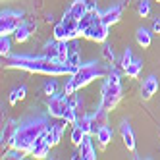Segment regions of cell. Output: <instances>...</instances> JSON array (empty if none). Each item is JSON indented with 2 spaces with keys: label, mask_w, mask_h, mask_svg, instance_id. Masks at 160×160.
I'll use <instances>...</instances> for the list:
<instances>
[{
  "label": "cell",
  "mask_w": 160,
  "mask_h": 160,
  "mask_svg": "<svg viewBox=\"0 0 160 160\" xmlns=\"http://www.w3.org/2000/svg\"><path fill=\"white\" fill-rule=\"evenodd\" d=\"M4 68H12V70H25L31 73H42V75H73L75 70L68 64L54 62L47 56H27V54H14L10 56Z\"/></svg>",
  "instance_id": "cell-1"
},
{
  "label": "cell",
  "mask_w": 160,
  "mask_h": 160,
  "mask_svg": "<svg viewBox=\"0 0 160 160\" xmlns=\"http://www.w3.org/2000/svg\"><path fill=\"white\" fill-rule=\"evenodd\" d=\"M48 128H50V123H48L47 116H31V118L21 122L18 128H14L10 147L19 148L23 152H31L33 145L37 143V139H41L44 135V131Z\"/></svg>",
  "instance_id": "cell-2"
},
{
  "label": "cell",
  "mask_w": 160,
  "mask_h": 160,
  "mask_svg": "<svg viewBox=\"0 0 160 160\" xmlns=\"http://www.w3.org/2000/svg\"><path fill=\"white\" fill-rule=\"evenodd\" d=\"M110 68H112V64H110V66L98 64V62L81 64V68H79L73 75H70V79H68V83H66V87H64V93H66V95H73L75 91L87 87L89 83H93L95 79L106 77L108 72H110Z\"/></svg>",
  "instance_id": "cell-3"
},
{
  "label": "cell",
  "mask_w": 160,
  "mask_h": 160,
  "mask_svg": "<svg viewBox=\"0 0 160 160\" xmlns=\"http://www.w3.org/2000/svg\"><path fill=\"white\" fill-rule=\"evenodd\" d=\"M120 98H122V75L112 64L110 72H108V75L104 79V83H102V95H100L98 108L104 110V112H110L112 108H116Z\"/></svg>",
  "instance_id": "cell-4"
},
{
  "label": "cell",
  "mask_w": 160,
  "mask_h": 160,
  "mask_svg": "<svg viewBox=\"0 0 160 160\" xmlns=\"http://www.w3.org/2000/svg\"><path fill=\"white\" fill-rule=\"evenodd\" d=\"M23 23V12H12V10H4L0 14V35H14L16 29Z\"/></svg>",
  "instance_id": "cell-5"
},
{
  "label": "cell",
  "mask_w": 160,
  "mask_h": 160,
  "mask_svg": "<svg viewBox=\"0 0 160 160\" xmlns=\"http://www.w3.org/2000/svg\"><path fill=\"white\" fill-rule=\"evenodd\" d=\"M70 41H50L47 42V47H44V56L54 62H60V64H66L68 62V56H70Z\"/></svg>",
  "instance_id": "cell-6"
},
{
  "label": "cell",
  "mask_w": 160,
  "mask_h": 160,
  "mask_svg": "<svg viewBox=\"0 0 160 160\" xmlns=\"http://www.w3.org/2000/svg\"><path fill=\"white\" fill-rule=\"evenodd\" d=\"M70 95H66V93H56V95H52V97H48V102H47V112L50 114V116H54V118H62L64 120V114H66V110L70 108V104H72V100L68 98Z\"/></svg>",
  "instance_id": "cell-7"
},
{
  "label": "cell",
  "mask_w": 160,
  "mask_h": 160,
  "mask_svg": "<svg viewBox=\"0 0 160 160\" xmlns=\"http://www.w3.org/2000/svg\"><path fill=\"white\" fill-rule=\"evenodd\" d=\"M83 37L89 39V41H95V42H104L108 39V25L98 18L95 23L83 33Z\"/></svg>",
  "instance_id": "cell-8"
},
{
  "label": "cell",
  "mask_w": 160,
  "mask_h": 160,
  "mask_svg": "<svg viewBox=\"0 0 160 160\" xmlns=\"http://www.w3.org/2000/svg\"><path fill=\"white\" fill-rule=\"evenodd\" d=\"M122 12H123V2L114 4L112 8L104 10V12H100V19H102V21H104V23L110 27V25H114V23H118V21H120Z\"/></svg>",
  "instance_id": "cell-9"
},
{
  "label": "cell",
  "mask_w": 160,
  "mask_h": 160,
  "mask_svg": "<svg viewBox=\"0 0 160 160\" xmlns=\"http://www.w3.org/2000/svg\"><path fill=\"white\" fill-rule=\"evenodd\" d=\"M62 23L66 27V33H68V41H73L77 39L81 33H79V27H77V19L70 14V12H66L64 18H62Z\"/></svg>",
  "instance_id": "cell-10"
},
{
  "label": "cell",
  "mask_w": 160,
  "mask_h": 160,
  "mask_svg": "<svg viewBox=\"0 0 160 160\" xmlns=\"http://www.w3.org/2000/svg\"><path fill=\"white\" fill-rule=\"evenodd\" d=\"M158 77L156 75H148L145 81H143V87H141V97L145 100H148L152 95H156V91H158Z\"/></svg>",
  "instance_id": "cell-11"
},
{
  "label": "cell",
  "mask_w": 160,
  "mask_h": 160,
  "mask_svg": "<svg viewBox=\"0 0 160 160\" xmlns=\"http://www.w3.org/2000/svg\"><path fill=\"white\" fill-rule=\"evenodd\" d=\"M120 131H122V139H123V145L128 147V151L135 152V135H133V131H131L129 122H122Z\"/></svg>",
  "instance_id": "cell-12"
},
{
  "label": "cell",
  "mask_w": 160,
  "mask_h": 160,
  "mask_svg": "<svg viewBox=\"0 0 160 160\" xmlns=\"http://www.w3.org/2000/svg\"><path fill=\"white\" fill-rule=\"evenodd\" d=\"M50 143L44 139V135L41 137V139H37V143L33 145V148H31V154L35 156V158H47L48 156V152H50Z\"/></svg>",
  "instance_id": "cell-13"
},
{
  "label": "cell",
  "mask_w": 160,
  "mask_h": 160,
  "mask_svg": "<svg viewBox=\"0 0 160 160\" xmlns=\"http://www.w3.org/2000/svg\"><path fill=\"white\" fill-rule=\"evenodd\" d=\"M33 29H35V23H33V21H23V23H21V25L16 29V33H14V39H16L18 42H25V41L31 37Z\"/></svg>",
  "instance_id": "cell-14"
},
{
  "label": "cell",
  "mask_w": 160,
  "mask_h": 160,
  "mask_svg": "<svg viewBox=\"0 0 160 160\" xmlns=\"http://www.w3.org/2000/svg\"><path fill=\"white\" fill-rule=\"evenodd\" d=\"M62 133H64V125L62 123H56V125H50V128L44 131V139H47L52 147L58 145L60 139H62Z\"/></svg>",
  "instance_id": "cell-15"
},
{
  "label": "cell",
  "mask_w": 160,
  "mask_h": 160,
  "mask_svg": "<svg viewBox=\"0 0 160 160\" xmlns=\"http://www.w3.org/2000/svg\"><path fill=\"white\" fill-rule=\"evenodd\" d=\"M79 154H81L83 160H95L97 158V151H95L93 143H91V135H85L83 143L79 145Z\"/></svg>",
  "instance_id": "cell-16"
},
{
  "label": "cell",
  "mask_w": 160,
  "mask_h": 160,
  "mask_svg": "<svg viewBox=\"0 0 160 160\" xmlns=\"http://www.w3.org/2000/svg\"><path fill=\"white\" fill-rule=\"evenodd\" d=\"M68 12H70V14L79 21V19H81V18L89 12V2H87V0H73L72 6L68 8Z\"/></svg>",
  "instance_id": "cell-17"
},
{
  "label": "cell",
  "mask_w": 160,
  "mask_h": 160,
  "mask_svg": "<svg viewBox=\"0 0 160 160\" xmlns=\"http://www.w3.org/2000/svg\"><path fill=\"white\" fill-rule=\"evenodd\" d=\"M135 39H137V44L139 47H143V48H148L151 47V42H152V33L148 31V29H137V33H135Z\"/></svg>",
  "instance_id": "cell-18"
},
{
  "label": "cell",
  "mask_w": 160,
  "mask_h": 160,
  "mask_svg": "<svg viewBox=\"0 0 160 160\" xmlns=\"http://www.w3.org/2000/svg\"><path fill=\"white\" fill-rule=\"evenodd\" d=\"M97 139H98L100 147H106L112 141V128H110V125H106V123L100 125V128L97 129Z\"/></svg>",
  "instance_id": "cell-19"
},
{
  "label": "cell",
  "mask_w": 160,
  "mask_h": 160,
  "mask_svg": "<svg viewBox=\"0 0 160 160\" xmlns=\"http://www.w3.org/2000/svg\"><path fill=\"white\" fill-rule=\"evenodd\" d=\"M77 123L81 125V129H83L87 135H97V129H98V128H97V123H95V120H93V116H91V114L83 116Z\"/></svg>",
  "instance_id": "cell-20"
},
{
  "label": "cell",
  "mask_w": 160,
  "mask_h": 160,
  "mask_svg": "<svg viewBox=\"0 0 160 160\" xmlns=\"http://www.w3.org/2000/svg\"><path fill=\"white\" fill-rule=\"evenodd\" d=\"M25 95H27V87H25V85H19V87H16V89H12V91H10L8 102L14 106V104H18L19 100H23V98H25Z\"/></svg>",
  "instance_id": "cell-21"
},
{
  "label": "cell",
  "mask_w": 160,
  "mask_h": 160,
  "mask_svg": "<svg viewBox=\"0 0 160 160\" xmlns=\"http://www.w3.org/2000/svg\"><path fill=\"white\" fill-rule=\"evenodd\" d=\"M141 70H143V60H139V58H133V62L128 66V70H125V73H128V77L135 79V77H139Z\"/></svg>",
  "instance_id": "cell-22"
},
{
  "label": "cell",
  "mask_w": 160,
  "mask_h": 160,
  "mask_svg": "<svg viewBox=\"0 0 160 160\" xmlns=\"http://www.w3.org/2000/svg\"><path fill=\"white\" fill-rule=\"evenodd\" d=\"M66 64H68V66H72L75 72L79 70V68H81V58H79V50H77V47H72L70 56H68V62H66Z\"/></svg>",
  "instance_id": "cell-23"
},
{
  "label": "cell",
  "mask_w": 160,
  "mask_h": 160,
  "mask_svg": "<svg viewBox=\"0 0 160 160\" xmlns=\"http://www.w3.org/2000/svg\"><path fill=\"white\" fill-rule=\"evenodd\" d=\"M85 135H87V133L81 129V125H79V123H75V125H73V131H72V141H73V145H75V147H79V145L83 143Z\"/></svg>",
  "instance_id": "cell-24"
},
{
  "label": "cell",
  "mask_w": 160,
  "mask_h": 160,
  "mask_svg": "<svg viewBox=\"0 0 160 160\" xmlns=\"http://www.w3.org/2000/svg\"><path fill=\"white\" fill-rule=\"evenodd\" d=\"M102 56H104V60H106L108 64H114V58H116V54H114L112 44H108L106 41L102 42Z\"/></svg>",
  "instance_id": "cell-25"
},
{
  "label": "cell",
  "mask_w": 160,
  "mask_h": 160,
  "mask_svg": "<svg viewBox=\"0 0 160 160\" xmlns=\"http://www.w3.org/2000/svg\"><path fill=\"white\" fill-rule=\"evenodd\" d=\"M137 14L141 18L151 16V4H148V0H139V4H137Z\"/></svg>",
  "instance_id": "cell-26"
},
{
  "label": "cell",
  "mask_w": 160,
  "mask_h": 160,
  "mask_svg": "<svg viewBox=\"0 0 160 160\" xmlns=\"http://www.w3.org/2000/svg\"><path fill=\"white\" fill-rule=\"evenodd\" d=\"M54 39L56 41H68V33H66V27H64L62 21L56 23V27H54Z\"/></svg>",
  "instance_id": "cell-27"
},
{
  "label": "cell",
  "mask_w": 160,
  "mask_h": 160,
  "mask_svg": "<svg viewBox=\"0 0 160 160\" xmlns=\"http://www.w3.org/2000/svg\"><path fill=\"white\" fill-rule=\"evenodd\" d=\"M133 62V54H131V48L128 47V48H125L123 50V56H122V62H120V66H122V70L125 72V70H128V66Z\"/></svg>",
  "instance_id": "cell-28"
},
{
  "label": "cell",
  "mask_w": 160,
  "mask_h": 160,
  "mask_svg": "<svg viewBox=\"0 0 160 160\" xmlns=\"http://www.w3.org/2000/svg\"><path fill=\"white\" fill-rule=\"evenodd\" d=\"M56 89H58V83H56L54 79H48V81L44 83V87H42V91H44V95H48V97L56 95Z\"/></svg>",
  "instance_id": "cell-29"
},
{
  "label": "cell",
  "mask_w": 160,
  "mask_h": 160,
  "mask_svg": "<svg viewBox=\"0 0 160 160\" xmlns=\"http://www.w3.org/2000/svg\"><path fill=\"white\" fill-rule=\"evenodd\" d=\"M10 52V39L6 35H0V54L6 56Z\"/></svg>",
  "instance_id": "cell-30"
},
{
  "label": "cell",
  "mask_w": 160,
  "mask_h": 160,
  "mask_svg": "<svg viewBox=\"0 0 160 160\" xmlns=\"http://www.w3.org/2000/svg\"><path fill=\"white\" fill-rule=\"evenodd\" d=\"M152 33H160V19H154V23H152Z\"/></svg>",
  "instance_id": "cell-31"
},
{
  "label": "cell",
  "mask_w": 160,
  "mask_h": 160,
  "mask_svg": "<svg viewBox=\"0 0 160 160\" xmlns=\"http://www.w3.org/2000/svg\"><path fill=\"white\" fill-rule=\"evenodd\" d=\"M156 2H160V0H156Z\"/></svg>",
  "instance_id": "cell-32"
}]
</instances>
